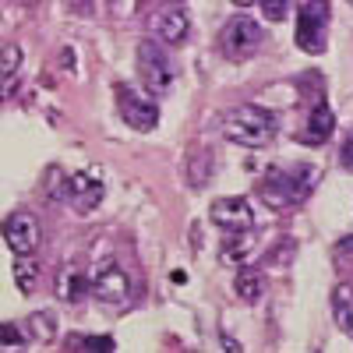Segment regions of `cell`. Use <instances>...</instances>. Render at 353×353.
<instances>
[{
  "instance_id": "cell-1",
  "label": "cell",
  "mask_w": 353,
  "mask_h": 353,
  "mask_svg": "<svg viewBox=\"0 0 353 353\" xmlns=\"http://www.w3.org/2000/svg\"><path fill=\"white\" fill-rule=\"evenodd\" d=\"M276 131V117L261 106H237L223 117V134L233 145H244V149H261V145L272 141Z\"/></svg>"
},
{
  "instance_id": "cell-2",
  "label": "cell",
  "mask_w": 353,
  "mask_h": 353,
  "mask_svg": "<svg viewBox=\"0 0 353 353\" xmlns=\"http://www.w3.org/2000/svg\"><path fill=\"white\" fill-rule=\"evenodd\" d=\"M314 170L311 166H297V170H272L269 181L261 184V201L269 209H290L293 201H301L311 191Z\"/></svg>"
},
{
  "instance_id": "cell-3",
  "label": "cell",
  "mask_w": 353,
  "mask_h": 353,
  "mask_svg": "<svg viewBox=\"0 0 353 353\" xmlns=\"http://www.w3.org/2000/svg\"><path fill=\"white\" fill-rule=\"evenodd\" d=\"M329 36V4L325 0H301L297 11V46L307 53H321Z\"/></svg>"
},
{
  "instance_id": "cell-4",
  "label": "cell",
  "mask_w": 353,
  "mask_h": 353,
  "mask_svg": "<svg viewBox=\"0 0 353 353\" xmlns=\"http://www.w3.org/2000/svg\"><path fill=\"white\" fill-rule=\"evenodd\" d=\"M138 71H141V81L152 96H166L173 88V68L166 61V53L156 46V43H141L138 46Z\"/></svg>"
},
{
  "instance_id": "cell-5",
  "label": "cell",
  "mask_w": 353,
  "mask_h": 353,
  "mask_svg": "<svg viewBox=\"0 0 353 353\" xmlns=\"http://www.w3.org/2000/svg\"><path fill=\"white\" fill-rule=\"evenodd\" d=\"M261 43V28L258 21L237 14V18H230L226 28H223V36H219V46L226 57H233V61H244V57H251Z\"/></svg>"
},
{
  "instance_id": "cell-6",
  "label": "cell",
  "mask_w": 353,
  "mask_h": 353,
  "mask_svg": "<svg viewBox=\"0 0 353 353\" xmlns=\"http://www.w3.org/2000/svg\"><path fill=\"white\" fill-rule=\"evenodd\" d=\"M88 290H92L103 304H124L131 297V279L117 261H103L99 269L88 276Z\"/></svg>"
},
{
  "instance_id": "cell-7",
  "label": "cell",
  "mask_w": 353,
  "mask_h": 353,
  "mask_svg": "<svg viewBox=\"0 0 353 353\" xmlns=\"http://www.w3.org/2000/svg\"><path fill=\"white\" fill-rule=\"evenodd\" d=\"M117 99H121V117H124V124L134 128V131H152L159 124V106L149 99V96H141L134 92V88L121 85L117 88Z\"/></svg>"
},
{
  "instance_id": "cell-8",
  "label": "cell",
  "mask_w": 353,
  "mask_h": 353,
  "mask_svg": "<svg viewBox=\"0 0 353 353\" xmlns=\"http://www.w3.org/2000/svg\"><path fill=\"white\" fill-rule=\"evenodd\" d=\"M4 241L14 254H32L43 241V226L32 212H14L4 219Z\"/></svg>"
},
{
  "instance_id": "cell-9",
  "label": "cell",
  "mask_w": 353,
  "mask_h": 353,
  "mask_svg": "<svg viewBox=\"0 0 353 353\" xmlns=\"http://www.w3.org/2000/svg\"><path fill=\"white\" fill-rule=\"evenodd\" d=\"M149 32L166 43V46H176V43H184L188 32H191V21H188V11L181 4H166L159 8L152 18H149Z\"/></svg>"
},
{
  "instance_id": "cell-10",
  "label": "cell",
  "mask_w": 353,
  "mask_h": 353,
  "mask_svg": "<svg viewBox=\"0 0 353 353\" xmlns=\"http://www.w3.org/2000/svg\"><path fill=\"white\" fill-rule=\"evenodd\" d=\"M209 219L216 226H223L226 233H241V230L254 226V209L248 198H216L209 209Z\"/></svg>"
},
{
  "instance_id": "cell-11",
  "label": "cell",
  "mask_w": 353,
  "mask_h": 353,
  "mask_svg": "<svg viewBox=\"0 0 353 353\" xmlns=\"http://www.w3.org/2000/svg\"><path fill=\"white\" fill-rule=\"evenodd\" d=\"M68 201L74 205V212H92L96 205L103 201V184H99V176L92 173H74L68 176Z\"/></svg>"
},
{
  "instance_id": "cell-12",
  "label": "cell",
  "mask_w": 353,
  "mask_h": 353,
  "mask_svg": "<svg viewBox=\"0 0 353 353\" xmlns=\"http://www.w3.org/2000/svg\"><path fill=\"white\" fill-rule=\"evenodd\" d=\"M85 293H88V276L81 269H64L61 276H57V297H61V301L78 304Z\"/></svg>"
},
{
  "instance_id": "cell-13",
  "label": "cell",
  "mask_w": 353,
  "mask_h": 353,
  "mask_svg": "<svg viewBox=\"0 0 353 353\" xmlns=\"http://www.w3.org/2000/svg\"><path fill=\"white\" fill-rule=\"evenodd\" d=\"M332 131H336V113L325 106V103H318L314 110H311V121H307V141H314V145H321V141H329L332 138Z\"/></svg>"
},
{
  "instance_id": "cell-14",
  "label": "cell",
  "mask_w": 353,
  "mask_h": 353,
  "mask_svg": "<svg viewBox=\"0 0 353 353\" xmlns=\"http://www.w3.org/2000/svg\"><path fill=\"white\" fill-rule=\"evenodd\" d=\"M251 254H254V237L248 230H241V233H233L230 241H223V251H219V258L230 261V265H244Z\"/></svg>"
},
{
  "instance_id": "cell-15",
  "label": "cell",
  "mask_w": 353,
  "mask_h": 353,
  "mask_svg": "<svg viewBox=\"0 0 353 353\" xmlns=\"http://www.w3.org/2000/svg\"><path fill=\"white\" fill-rule=\"evenodd\" d=\"M233 290H237L241 301L254 304V301H261V293H265V276L254 272V269H241L237 276H233Z\"/></svg>"
},
{
  "instance_id": "cell-16",
  "label": "cell",
  "mask_w": 353,
  "mask_h": 353,
  "mask_svg": "<svg viewBox=\"0 0 353 353\" xmlns=\"http://www.w3.org/2000/svg\"><path fill=\"white\" fill-rule=\"evenodd\" d=\"M332 314H336L339 325L353 336V286L350 283H339L332 290Z\"/></svg>"
},
{
  "instance_id": "cell-17",
  "label": "cell",
  "mask_w": 353,
  "mask_h": 353,
  "mask_svg": "<svg viewBox=\"0 0 353 353\" xmlns=\"http://www.w3.org/2000/svg\"><path fill=\"white\" fill-rule=\"evenodd\" d=\"M184 176H188L191 188H205V184H209V181H212V152H205V149L191 152Z\"/></svg>"
},
{
  "instance_id": "cell-18",
  "label": "cell",
  "mask_w": 353,
  "mask_h": 353,
  "mask_svg": "<svg viewBox=\"0 0 353 353\" xmlns=\"http://www.w3.org/2000/svg\"><path fill=\"white\" fill-rule=\"evenodd\" d=\"M14 283H18L21 293H32L39 286V265H36L32 254H18V261H14Z\"/></svg>"
},
{
  "instance_id": "cell-19",
  "label": "cell",
  "mask_w": 353,
  "mask_h": 353,
  "mask_svg": "<svg viewBox=\"0 0 353 353\" xmlns=\"http://www.w3.org/2000/svg\"><path fill=\"white\" fill-rule=\"evenodd\" d=\"M28 332H32V339H39V343H50L57 336V314L53 311L28 314Z\"/></svg>"
},
{
  "instance_id": "cell-20",
  "label": "cell",
  "mask_w": 353,
  "mask_h": 353,
  "mask_svg": "<svg viewBox=\"0 0 353 353\" xmlns=\"http://www.w3.org/2000/svg\"><path fill=\"white\" fill-rule=\"evenodd\" d=\"M18 64H21V46H18V43H11V46L0 50V78L14 74V71H18Z\"/></svg>"
},
{
  "instance_id": "cell-21",
  "label": "cell",
  "mask_w": 353,
  "mask_h": 353,
  "mask_svg": "<svg viewBox=\"0 0 353 353\" xmlns=\"http://www.w3.org/2000/svg\"><path fill=\"white\" fill-rule=\"evenodd\" d=\"M46 181H50V191H46L50 201H68V176L61 170H50Z\"/></svg>"
},
{
  "instance_id": "cell-22",
  "label": "cell",
  "mask_w": 353,
  "mask_h": 353,
  "mask_svg": "<svg viewBox=\"0 0 353 353\" xmlns=\"http://www.w3.org/2000/svg\"><path fill=\"white\" fill-rule=\"evenodd\" d=\"M28 339V332H21L14 321H4V325H0V346H21Z\"/></svg>"
},
{
  "instance_id": "cell-23",
  "label": "cell",
  "mask_w": 353,
  "mask_h": 353,
  "mask_svg": "<svg viewBox=\"0 0 353 353\" xmlns=\"http://www.w3.org/2000/svg\"><path fill=\"white\" fill-rule=\"evenodd\" d=\"M261 4V14L269 18V21H283L286 8H290V0H258Z\"/></svg>"
},
{
  "instance_id": "cell-24",
  "label": "cell",
  "mask_w": 353,
  "mask_h": 353,
  "mask_svg": "<svg viewBox=\"0 0 353 353\" xmlns=\"http://www.w3.org/2000/svg\"><path fill=\"white\" fill-rule=\"evenodd\" d=\"M74 346H85V350H113L117 343L110 336H88V339H74Z\"/></svg>"
},
{
  "instance_id": "cell-25",
  "label": "cell",
  "mask_w": 353,
  "mask_h": 353,
  "mask_svg": "<svg viewBox=\"0 0 353 353\" xmlns=\"http://www.w3.org/2000/svg\"><path fill=\"white\" fill-rule=\"evenodd\" d=\"M343 163H346V170H353V134L343 141Z\"/></svg>"
},
{
  "instance_id": "cell-26",
  "label": "cell",
  "mask_w": 353,
  "mask_h": 353,
  "mask_svg": "<svg viewBox=\"0 0 353 353\" xmlns=\"http://www.w3.org/2000/svg\"><path fill=\"white\" fill-rule=\"evenodd\" d=\"M339 248H343V251H353V237H343V241H339Z\"/></svg>"
},
{
  "instance_id": "cell-27",
  "label": "cell",
  "mask_w": 353,
  "mask_h": 353,
  "mask_svg": "<svg viewBox=\"0 0 353 353\" xmlns=\"http://www.w3.org/2000/svg\"><path fill=\"white\" fill-rule=\"evenodd\" d=\"M233 4H241V8H244V4H254V0H233Z\"/></svg>"
},
{
  "instance_id": "cell-28",
  "label": "cell",
  "mask_w": 353,
  "mask_h": 353,
  "mask_svg": "<svg viewBox=\"0 0 353 353\" xmlns=\"http://www.w3.org/2000/svg\"><path fill=\"white\" fill-rule=\"evenodd\" d=\"M113 4H117V0H113Z\"/></svg>"
},
{
  "instance_id": "cell-29",
  "label": "cell",
  "mask_w": 353,
  "mask_h": 353,
  "mask_svg": "<svg viewBox=\"0 0 353 353\" xmlns=\"http://www.w3.org/2000/svg\"><path fill=\"white\" fill-rule=\"evenodd\" d=\"M350 4H353V0H350Z\"/></svg>"
}]
</instances>
